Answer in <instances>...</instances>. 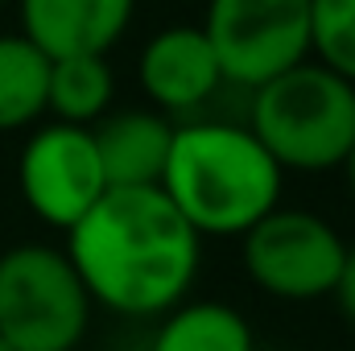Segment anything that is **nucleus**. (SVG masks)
I'll return each mask as SVG.
<instances>
[{
    "label": "nucleus",
    "instance_id": "10",
    "mask_svg": "<svg viewBox=\"0 0 355 351\" xmlns=\"http://www.w3.org/2000/svg\"><path fill=\"white\" fill-rule=\"evenodd\" d=\"M95 153L103 166L107 190H137V186H162L174 120L153 108H128L107 112L99 124H91Z\"/></svg>",
    "mask_w": 355,
    "mask_h": 351
},
{
    "label": "nucleus",
    "instance_id": "2",
    "mask_svg": "<svg viewBox=\"0 0 355 351\" xmlns=\"http://www.w3.org/2000/svg\"><path fill=\"white\" fill-rule=\"evenodd\" d=\"M285 170L265 153L248 124L182 120L174 124L162 194L207 240L244 236L257 219L281 207Z\"/></svg>",
    "mask_w": 355,
    "mask_h": 351
},
{
    "label": "nucleus",
    "instance_id": "15",
    "mask_svg": "<svg viewBox=\"0 0 355 351\" xmlns=\"http://www.w3.org/2000/svg\"><path fill=\"white\" fill-rule=\"evenodd\" d=\"M343 310V318L355 327V244H347V257H343V273H339V285L331 293Z\"/></svg>",
    "mask_w": 355,
    "mask_h": 351
},
{
    "label": "nucleus",
    "instance_id": "9",
    "mask_svg": "<svg viewBox=\"0 0 355 351\" xmlns=\"http://www.w3.org/2000/svg\"><path fill=\"white\" fill-rule=\"evenodd\" d=\"M21 33L46 58L107 54L132 25L137 0H21Z\"/></svg>",
    "mask_w": 355,
    "mask_h": 351
},
{
    "label": "nucleus",
    "instance_id": "4",
    "mask_svg": "<svg viewBox=\"0 0 355 351\" xmlns=\"http://www.w3.org/2000/svg\"><path fill=\"white\" fill-rule=\"evenodd\" d=\"M91 306L62 248L29 240L0 252V335L17 351H79Z\"/></svg>",
    "mask_w": 355,
    "mask_h": 351
},
{
    "label": "nucleus",
    "instance_id": "18",
    "mask_svg": "<svg viewBox=\"0 0 355 351\" xmlns=\"http://www.w3.org/2000/svg\"><path fill=\"white\" fill-rule=\"evenodd\" d=\"M4 4H8V0H0V8H4Z\"/></svg>",
    "mask_w": 355,
    "mask_h": 351
},
{
    "label": "nucleus",
    "instance_id": "8",
    "mask_svg": "<svg viewBox=\"0 0 355 351\" xmlns=\"http://www.w3.org/2000/svg\"><path fill=\"white\" fill-rule=\"evenodd\" d=\"M137 79H141V91L149 95L153 112L170 116L174 124L190 120L223 87V71H219V58H215L202 25L157 29L141 50Z\"/></svg>",
    "mask_w": 355,
    "mask_h": 351
},
{
    "label": "nucleus",
    "instance_id": "1",
    "mask_svg": "<svg viewBox=\"0 0 355 351\" xmlns=\"http://www.w3.org/2000/svg\"><path fill=\"white\" fill-rule=\"evenodd\" d=\"M95 306L124 318H153L190 293L202 236L178 215L162 186L107 190L67 232L62 248Z\"/></svg>",
    "mask_w": 355,
    "mask_h": 351
},
{
    "label": "nucleus",
    "instance_id": "14",
    "mask_svg": "<svg viewBox=\"0 0 355 351\" xmlns=\"http://www.w3.org/2000/svg\"><path fill=\"white\" fill-rule=\"evenodd\" d=\"M310 58L355 87V0H310Z\"/></svg>",
    "mask_w": 355,
    "mask_h": 351
},
{
    "label": "nucleus",
    "instance_id": "12",
    "mask_svg": "<svg viewBox=\"0 0 355 351\" xmlns=\"http://www.w3.org/2000/svg\"><path fill=\"white\" fill-rule=\"evenodd\" d=\"M149 351H257V335L227 302H178L162 314Z\"/></svg>",
    "mask_w": 355,
    "mask_h": 351
},
{
    "label": "nucleus",
    "instance_id": "3",
    "mask_svg": "<svg viewBox=\"0 0 355 351\" xmlns=\"http://www.w3.org/2000/svg\"><path fill=\"white\" fill-rule=\"evenodd\" d=\"M248 128L281 170H343L355 145V87L306 58L252 91Z\"/></svg>",
    "mask_w": 355,
    "mask_h": 351
},
{
    "label": "nucleus",
    "instance_id": "5",
    "mask_svg": "<svg viewBox=\"0 0 355 351\" xmlns=\"http://www.w3.org/2000/svg\"><path fill=\"white\" fill-rule=\"evenodd\" d=\"M240 240H244V273L268 298L318 302L335 293L347 244L331 219L297 207H272Z\"/></svg>",
    "mask_w": 355,
    "mask_h": 351
},
{
    "label": "nucleus",
    "instance_id": "6",
    "mask_svg": "<svg viewBox=\"0 0 355 351\" xmlns=\"http://www.w3.org/2000/svg\"><path fill=\"white\" fill-rule=\"evenodd\" d=\"M202 33L223 83L257 91L310 58V0H207Z\"/></svg>",
    "mask_w": 355,
    "mask_h": 351
},
{
    "label": "nucleus",
    "instance_id": "16",
    "mask_svg": "<svg viewBox=\"0 0 355 351\" xmlns=\"http://www.w3.org/2000/svg\"><path fill=\"white\" fill-rule=\"evenodd\" d=\"M343 174H347V186H352V194H355V145H352V157L343 162Z\"/></svg>",
    "mask_w": 355,
    "mask_h": 351
},
{
    "label": "nucleus",
    "instance_id": "11",
    "mask_svg": "<svg viewBox=\"0 0 355 351\" xmlns=\"http://www.w3.org/2000/svg\"><path fill=\"white\" fill-rule=\"evenodd\" d=\"M116 99V71L107 54H71L50 58V87H46V116L62 124L91 128L112 112Z\"/></svg>",
    "mask_w": 355,
    "mask_h": 351
},
{
    "label": "nucleus",
    "instance_id": "7",
    "mask_svg": "<svg viewBox=\"0 0 355 351\" xmlns=\"http://www.w3.org/2000/svg\"><path fill=\"white\" fill-rule=\"evenodd\" d=\"M17 186H21L25 207L42 223L71 232L107 194L91 128L62 124V120L33 124V132L17 157Z\"/></svg>",
    "mask_w": 355,
    "mask_h": 351
},
{
    "label": "nucleus",
    "instance_id": "17",
    "mask_svg": "<svg viewBox=\"0 0 355 351\" xmlns=\"http://www.w3.org/2000/svg\"><path fill=\"white\" fill-rule=\"evenodd\" d=\"M0 351H17V348H12V343H8V339H4V335H0Z\"/></svg>",
    "mask_w": 355,
    "mask_h": 351
},
{
    "label": "nucleus",
    "instance_id": "13",
    "mask_svg": "<svg viewBox=\"0 0 355 351\" xmlns=\"http://www.w3.org/2000/svg\"><path fill=\"white\" fill-rule=\"evenodd\" d=\"M50 58L25 33H0V132L42 124Z\"/></svg>",
    "mask_w": 355,
    "mask_h": 351
}]
</instances>
